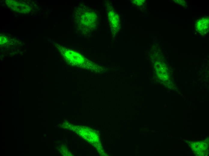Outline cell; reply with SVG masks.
Instances as JSON below:
<instances>
[{"instance_id": "6da1fadb", "label": "cell", "mask_w": 209, "mask_h": 156, "mask_svg": "<svg viewBox=\"0 0 209 156\" xmlns=\"http://www.w3.org/2000/svg\"><path fill=\"white\" fill-rule=\"evenodd\" d=\"M65 57H66V59L68 60V62L71 63V64H74V65L78 66H84V65L89 62V61H87L86 58H84L79 53L71 51H67L66 53H65Z\"/></svg>"}, {"instance_id": "7a4b0ae2", "label": "cell", "mask_w": 209, "mask_h": 156, "mask_svg": "<svg viewBox=\"0 0 209 156\" xmlns=\"http://www.w3.org/2000/svg\"><path fill=\"white\" fill-rule=\"evenodd\" d=\"M197 30L202 34L207 33L209 29V19L204 18L198 20L196 24Z\"/></svg>"}]
</instances>
